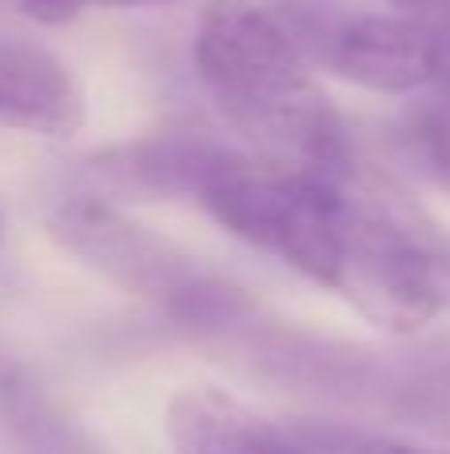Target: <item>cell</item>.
Returning a JSON list of instances; mask_svg holds the SVG:
<instances>
[{
    "label": "cell",
    "instance_id": "5",
    "mask_svg": "<svg viewBox=\"0 0 450 454\" xmlns=\"http://www.w3.org/2000/svg\"><path fill=\"white\" fill-rule=\"evenodd\" d=\"M279 24L307 64L371 92L415 96L450 80V20L423 12H283Z\"/></svg>",
    "mask_w": 450,
    "mask_h": 454
},
{
    "label": "cell",
    "instance_id": "16",
    "mask_svg": "<svg viewBox=\"0 0 450 454\" xmlns=\"http://www.w3.org/2000/svg\"><path fill=\"white\" fill-rule=\"evenodd\" d=\"M0 239H4V220H0Z\"/></svg>",
    "mask_w": 450,
    "mask_h": 454
},
{
    "label": "cell",
    "instance_id": "9",
    "mask_svg": "<svg viewBox=\"0 0 450 454\" xmlns=\"http://www.w3.org/2000/svg\"><path fill=\"white\" fill-rule=\"evenodd\" d=\"M0 434L12 442V454H92V447L44 407L36 387L8 363H0Z\"/></svg>",
    "mask_w": 450,
    "mask_h": 454
},
{
    "label": "cell",
    "instance_id": "3",
    "mask_svg": "<svg viewBox=\"0 0 450 454\" xmlns=\"http://www.w3.org/2000/svg\"><path fill=\"white\" fill-rule=\"evenodd\" d=\"M48 231L64 251L100 271L120 291L159 307L167 319L188 327H231L247 315L239 287L207 271L196 255L172 239L148 231L96 196H72L48 215Z\"/></svg>",
    "mask_w": 450,
    "mask_h": 454
},
{
    "label": "cell",
    "instance_id": "13",
    "mask_svg": "<svg viewBox=\"0 0 450 454\" xmlns=\"http://www.w3.org/2000/svg\"><path fill=\"white\" fill-rule=\"evenodd\" d=\"M351 454H450V450H423V447H407V442H387V439H367L355 442Z\"/></svg>",
    "mask_w": 450,
    "mask_h": 454
},
{
    "label": "cell",
    "instance_id": "2",
    "mask_svg": "<svg viewBox=\"0 0 450 454\" xmlns=\"http://www.w3.org/2000/svg\"><path fill=\"white\" fill-rule=\"evenodd\" d=\"M331 291L391 335H415L450 311V231L359 160L335 176Z\"/></svg>",
    "mask_w": 450,
    "mask_h": 454
},
{
    "label": "cell",
    "instance_id": "6",
    "mask_svg": "<svg viewBox=\"0 0 450 454\" xmlns=\"http://www.w3.org/2000/svg\"><path fill=\"white\" fill-rule=\"evenodd\" d=\"M84 84L60 56L24 36H0V128L64 140L84 128Z\"/></svg>",
    "mask_w": 450,
    "mask_h": 454
},
{
    "label": "cell",
    "instance_id": "11",
    "mask_svg": "<svg viewBox=\"0 0 450 454\" xmlns=\"http://www.w3.org/2000/svg\"><path fill=\"white\" fill-rule=\"evenodd\" d=\"M403 371L431 395V399H438L443 407L450 403V339H438V343L415 351L411 359L403 363Z\"/></svg>",
    "mask_w": 450,
    "mask_h": 454
},
{
    "label": "cell",
    "instance_id": "14",
    "mask_svg": "<svg viewBox=\"0 0 450 454\" xmlns=\"http://www.w3.org/2000/svg\"><path fill=\"white\" fill-rule=\"evenodd\" d=\"M391 8H403V12H423V16H438V20H450V0H391Z\"/></svg>",
    "mask_w": 450,
    "mask_h": 454
},
{
    "label": "cell",
    "instance_id": "10",
    "mask_svg": "<svg viewBox=\"0 0 450 454\" xmlns=\"http://www.w3.org/2000/svg\"><path fill=\"white\" fill-rule=\"evenodd\" d=\"M395 140L407 164L450 196V80L411 96L395 124Z\"/></svg>",
    "mask_w": 450,
    "mask_h": 454
},
{
    "label": "cell",
    "instance_id": "12",
    "mask_svg": "<svg viewBox=\"0 0 450 454\" xmlns=\"http://www.w3.org/2000/svg\"><path fill=\"white\" fill-rule=\"evenodd\" d=\"M20 8L44 24H64L84 8V0H20Z\"/></svg>",
    "mask_w": 450,
    "mask_h": 454
},
{
    "label": "cell",
    "instance_id": "7",
    "mask_svg": "<svg viewBox=\"0 0 450 454\" xmlns=\"http://www.w3.org/2000/svg\"><path fill=\"white\" fill-rule=\"evenodd\" d=\"M167 439L175 454H315L287 427L212 387H188L167 403Z\"/></svg>",
    "mask_w": 450,
    "mask_h": 454
},
{
    "label": "cell",
    "instance_id": "1",
    "mask_svg": "<svg viewBox=\"0 0 450 454\" xmlns=\"http://www.w3.org/2000/svg\"><path fill=\"white\" fill-rule=\"evenodd\" d=\"M196 72L228 124L260 156L339 176L355 164L339 108L327 100L275 12L247 0H215L196 28Z\"/></svg>",
    "mask_w": 450,
    "mask_h": 454
},
{
    "label": "cell",
    "instance_id": "15",
    "mask_svg": "<svg viewBox=\"0 0 450 454\" xmlns=\"http://www.w3.org/2000/svg\"><path fill=\"white\" fill-rule=\"evenodd\" d=\"M132 4H167V0H84V8H132Z\"/></svg>",
    "mask_w": 450,
    "mask_h": 454
},
{
    "label": "cell",
    "instance_id": "4",
    "mask_svg": "<svg viewBox=\"0 0 450 454\" xmlns=\"http://www.w3.org/2000/svg\"><path fill=\"white\" fill-rule=\"evenodd\" d=\"M196 204L223 231L275 255L303 279H335V176L223 148L199 184Z\"/></svg>",
    "mask_w": 450,
    "mask_h": 454
},
{
    "label": "cell",
    "instance_id": "8",
    "mask_svg": "<svg viewBox=\"0 0 450 454\" xmlns=\"http://www.w3.org/2000/svg\"><path fill=\"white\" fill-rule=\"evenodd\" d=\"M223 144L196 140V136H156L120 148L96 152L88 172L100 188L120 192L132 200H191L196 204L199 184Z\"/></svg>",
    "mask_w": 450,
    "mask_h": 454
}]
</instances>
